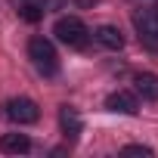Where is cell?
<instances>
[{
  "instance_id": "13",
  "label": "cell",
  "mask_w": 158,
  "mask_h": 158,
  "mask_svg": "<svg viewBox=\"0 0 158 158\" xmlns=\"http://www.w3.org/2000/svg\"><path fill=\"white\" fill-rule=\"evenodd\" d=\"M152 16H155V19H158V3H155V6H152Z\"/></svg>"
},
{
  "instance_id": "11",
  "label": "cell",
  "mask_w": 158,
  "mask_h": 158,
  "mask_svg": "<svg viewBox=\"0 0 158 158\" xmlns=\"http://www.w3.org/2000/svg\"><path fill=\"white\" fill-rule=\"evenodd\" d=\"M124 155H143V158H146V155H152V149H149V146H127Z\"/></svg>"
},
{
  "instance_id": "7",
  "label": "cell",
  "mask_w": 158,
  "mask_h": 158,
  "mask_svg": "<svg viewBox=\"0 0 158 158\" xmlns=\"http://www.w3.org/2000/svg\"><path fill=\"white\" fill-rule=\"evenodd\" d=\"M93 37H96V44H102L106 50H121V47H124V34H121V28H115V25H99V28L93 31Z\"/></svg>"
},
{
  "instance_id": "6",
  "label": "cell",
  "mask_w": 158,
  "mask_h": 158,
  "mask_svg": "<svg viewBox=\"0 0 158 158\" xmlns=\"http://www.w3.org/2000/svg\"><path fill=\"white\" fill-rule=\"evenodd\" d=\"M106 106H109L112 112H121V115H136V112H139L136 96H133V93H127V90H115V93L106 99Z\"/></svg>"
},
{
  "instance_id": "10",
  "label": "cell",
  "mask_w": 158,
  "mask_h": 158,
  "mask_svg": "<svg viewBox=\"0 0 158 158\" xmlns=\"http://www.w3.org/2000/svg\"><path fill=\"white\" fill-rule=\"evenodd\" d=\"M22 19H25V22H37V19H40V10H37L34 3H28V6H22Z\"/></svg>"
},
{
  "instance_id": "3",
  "label": "cell",
  "mask_w": 158,
  "mask_h": 158,
  "mask_svg": "<svg viewBox=\"0 0 158 158\" xmlns=\"http://www.w3.org/2000/svg\"><path fill=\"white\" fill-rule=\"evenodd\" d=\"M6 118L16 121V124H34V121L40 118V109H37L34 99L19 96V99H10V102H6Z\"/></svg>"
},
{
  "instance_id": "8",
  "label": "cell",
  "mask_w": 158,
  "mask_h": 158,
  "mask_svg": "<svg viewBox=\"0 0 158 158\" xmlns=\"http://www.w3.org/2000/svg\"><path fill=\"white\" fill-rule=\"evenodd\" d=\"M31 149V139L25 133H3L0 136V152H10V155H25Z\"/></svg>"
},
{
  "instance_id": "4",
  "label": "cell",
  "mask_w": 158,
  "mask_h": 158,
  "mask_svg": "<svg viewBox=\"0 0 158 158\" xmlns=\"http://www.w3.org/2000/svg\"><path fill=\"white\" fill-rule=\"evenodd\" d=\"M133 25H136V31H139L143 47H149V50L158 53V19L152 16V10H149V13H136V16H133Z\"/></svg>"
},
{
  "instance_id": "9",
  "label": "cell",
  "mask_w": 158,
  "mask_h": 158,
  "mask_svg": "<svg viewBox=\"0 0 158 158\" xmlns=\"http://www.w3.org/2000/svg\"><path fill=\"white\" fill-rule=\"evenodd\" d=\"M136 93H139L143 99H152V102H158V74H152V71H143V74H136Z\"/></svg>"
},
{
  "instance_id": "2",
  "label": "cell",
  "mask_w": 158,
  "mask_h": 158,
  "mask_svg": "<svg viewBox=\"0 0 158 158\" xmlns=\"http://www.w3.org/2000/svg\"><path fill=\"white\" fill-rule=\"evenodd\" d=\"M53 34H56L62 44H68V47H84L90 31H87V25H84L81 19H74V16H65V19H59V22H56Z\"/></svg>"
},
{
  "instance_id": "1",
  "label": "cell",
  "mask_w": 158,
  "mask_h": 158,
  "mask_svg": "<svg viewBox=\"0 0 158 158\" xmlns=\"http://www.w3.org/2000/svg\"><path fill=\"white\" fill-rule=\"evenodd\" d=\"M28 56L34 62V68L47 77H53L59 71V56H56V47L47 40V37H31L28 40Z\"/></svg>"
},
{
  "instance_id": "5",
  "label": "cell",
  "mask_w": 158,
  "mask_h": 158,
  "mask_svg": "<svg viewBox=\"0 0 158 158\" xmlns=\"http://www.w3.org/2000/svg\"><path fill=\"white\" fill-rule=\"evenodd\" d=\"M59 127H62V133H65L68 139H77V136H81L84 121H81V115H77V109L62 106V109H59Z\"/></svg>"
},
{
  "instance_id": "12",
  "label": "cell",
  "mask_w": 158,
  "mask_h": 158,
  "mask_svg": "<svg viewBox=\"0 0 158 158\" xmlns=\"http://www.w3.org/2000/svg\"><path fill=\"white\" fill-rule=\"evenodd\" d=\"M90 3H96V0H81V6H90Z\"/></svg>"
}]
</instances>
